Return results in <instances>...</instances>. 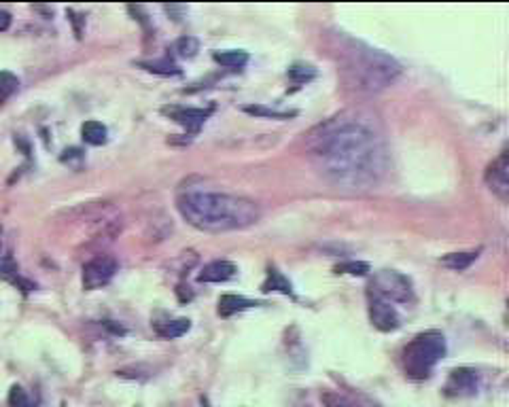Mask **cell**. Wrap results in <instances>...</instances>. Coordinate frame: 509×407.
<instances>
[{"label":"cell","mask_w":509,"mask_h":407,"mask_svg":"<svg viewBox=\"0 0 509 407\" xmlns=\"http://www.w3.org/2000/svg\"><path fill=\"white\" fill-rule=\"evenodd\" d=\"M214 62L225 68H242L248 62V53L240 49H230V51H214L212 53Z\"/></svg>","instance_id":"cell-15"},{"label":"cell","mask_w":509,"mask_h":407,"mask_svg":"<svg viewBox=\"0 0 509 407\" xmlns=\"http://www.w3.org/2000/svg\"><path fill=\"white\" fill-rule=\"evenodd\" d=\"M17 87H19V81L15 75H11V72H7V70L0 72V102L11 98L17 92Z\"/></svg>","instance_id":"cell-20"},{"label":"cell","mask_w":509,"mask_h":407,"mask_svg":"<svg viewBox=\"0 0 509 407\" xmlns=\"http://www.w3.org/2000/svg\"><path fill=\"white\" fill-rule=\"evenodd\" d=\"M480 252H450L446 257H442V263L450 270H456V272H463L467 270L471 263L476 261Z\"/></svg>","instance_id":"cell-16"},{"label":"cell","mask_w":509,"mask_h":407,"mask_svg":"<svg viewBox=\"0 0 509 407\" xmlns=\"http://www.w3.org/2000/svg\"><path fill=\"white\" fill-rule=\"evenodd\" d=\"M264 291H280L282 295H291V297H293V288H291L288 280L278 270L268 272V280L264 282Z\"/></svg>","instance_id":"cell-17"},{"label":"cell","mask_w":509,"mask_h":407,"mask_svg":"<svg viewBox=\"0 0 509 407\" xmlns=\"http://www.w3.org/2000/svg\"><path fill=\"white\" fill-rule=\"evenodd\" d=\"M338 64L346 87L359 94H378L402 77V64L388 53L350 36H338Z\"/></svg>","instance_id":"cell-3"},{"label":"cell","mask_w":509,"mask_h":407,"mask_svg":"<svg viewBox=\"0 0 509 407\" xmlns=\"http://www.w3.org/2000/svg\"><path fill=\"white\" fill-rule=\"evenodd\" d=\"M306 153L316 174L342 191H370L390 168L380 121L368 110H342L306 136Z\"/></svg>","instance_id":"cell-1"},{"label":"cell","mask_w":509,"mask_h":407,"mask_svg":"<svg viewBox=\"0 0 509 407\" xmlns=\"http://www.w3.org/2000/svg\"><path fill=\"white\" fill-rule=\"evenodd\" d=\"M338 274H350V276H368L370 274V266L363 261H348V263H340L336 268Z\"/></svg>","instance_id":"cell-24"},{"label":"cell","mask_w":509,"mask_h":407,"mask_svg":"<svg viewBox=\"0 0 509 407\" xmlns=\"http://www.w3.org/2000/svg\"><path fill=\"white\" fill-rule=\"evenodd\" d=\"M138 66L144 68V70H149V72H155V75H166V77L180 75V68L176 64H172V62H140Z\"/></svg>","instance_id":"cell-19"},{"label":"cell","mask_w":509,"mask_h":407,"mask_svg":"<svg viewBox=\"0 0 509 407\" xmlns=\"http://www.w3.org/2000/svg\"><path fill=\"white\" fill-rule=\"evenodd\" d=\"M478 392V376L467 367H458L450 374L446 382V395L448 397H471Z\"/></svg>","instance_id":"cell-10"},{"label":"cell","mask_w":509,"mask_h":407,"mask_svg":"<svg viewBox=\"0 0 509 407\" xmlns=\"http://www.w3.org/2000/svg\"><path fill=\"white\" fill-rule=\"evenodd\" d=\"M0 238H3V225H0Z\"/></svg>","instance_id":"cell-27"},{"label":"cell","mask_w":509,"mask_h":407,"mask_svg":"<svg viewBox=\"0 0 509 407\" xmlns=\"http://www.w3.org/2000/svg\"><path fill=\"white\" fill-rule=\"evenodd\" d=\"M81 136H83V140H85L87 144H92V146H100V144L106 142V138H108V130H106V125H102L100 121H85V123L81 125Z\"/></svg>","instance_id":"cell-14"},{"label":"cell","mask_w":509,"mask_h":407,"mask_svg":"<svg viewBox=\"0 0 509 407\" xmlns=\"http://www.w3.org/2000/svg\"><path fill=\"white\" fill-rule=\"evenodd\" d=\"M244 110L248 115H254V117H272V119H288V117L295 115L293 110H291V113H282V110L264 108V106H244Z\"/></svg>","instance_id":"cell-22"},{"label":"cell","mask_w":509,"mask_h":407,"mask_svg":"<svg viewBox=\"0 0 509 407\" xmlns=\"http://www.w3.org/2000/svg\"><path fill=\"white\" fill-rule=\"evenodd\" d=\"M117 274V261L111 254H96L92 261L83 266V288L96 291L106 286Z\"/></svg>","instance_id":"cell-6"},{"label":"cell","mask_w":509,"mask_h":407,"mask_svg":"<svg viewBox=\"0 0 509 407\" xmlns=\"http://www.w3.org/2000/svg\"><path fill=\"white\" fill-rule=\"evenodd\" d=\"M368 310H370L372 324L382 333H390L402 327V316H399L397 308L370 291H368Z\"/></svg>","instance_id":"cell-7"},{"label":"cell","mask_w":509,"mask_h":407,"mask_svg":"<svg viewBox=\"0 0 509 407\" xmlns=\"http://www.w3.org/2000/svg\"><path fill=\"white\" fill-rule=\"evenodd\" d=\"M176 208L200 232H242L259 223L261 210L248 198L219 191H187L176 198Z\"/></svg>","instance_id":"cell-2"},{"label":"cell","mask_w":509,"mask_h":407,"mask_svg":"<svg viewBox=\"0 0 509 407\" xmlns=\"http://www.w3.org/2000/svg\"><path fill=\"white\" fill-rule=\"evenodd\" d=\"M486 184H488V189L501 202H507V198H509V162H507V149H503L501 155L488 166V170H486Z\"/></svg>","instance_id":"cell-9"},{"label":"cell","mask_w":509,"mask_h":407,"mask_svg":"<svg viewBox=\"0 0 509 407\" xmlns=\"http://www.w3.org/2000/svg\"><path fill=\"white\" fill-rule=\"evenodd\" d=\"M320 401H322L325 407H359V405H356L354 401H350L348 397H344V395H340V392H331V390L322 392V395H320Z\"/></svg>","instance_id":"cell-23"},{"label":"cell","mask_w":509,"mask_h":407,"mask_svg":"<svg viewBox=\"0 0 509 407\" xmlns=\"http://www.w3.org/2000/svg\"><path fill=\"white\" fill-rule=\"evenodd\" d=\"M288 79L291 81H295V83H308V81H312L314 77H316V70L312 68V66H308V64H295V66H291L288 68Z\"/></svg>","instance_id":"cell-18"},{"label":"cell","mask_w":509,"mask_h":407,"mask_svg":"<svg viewBox=\"0 0 509 407\" xmlns=\"http://www.w3.org/2000/svg\"><path fill=\"white\" fill-rule=\"evenodd\" d=\"M236 272H238L236 266L230 261H212V263L204 266L198 280L200 282H227L236 276Z\"/></svg>","instance_id":"cell-11"},{"label":"cell","mask_w":509,"mask_h":407,"mask_svg":"<svg viewBox=\"0 0 509 407\" xmlns=\"http://www.w3.org/2000/svg\"><path fill=\"white\" fill-rule=\"evenodd\" d=\"M9 407H28V395L21 386H13L9 392Z\"/></svg>","instance_id":"cell-25"},{"label":"cell","mask_w":509,"mask_h":407,"mask_svg":"<svg viewBox=\"0 0 509 407\" xmlns=\"http://www.w3.org/2000/svg\"><path fill=\"white\" fill-rule=\"evenodd\" d=\"M189 329H191V322L187 318H178V320H168V322L155 324L157 336L164 338V340H176L180 336H185Z\"/></svg>","instance_id":"cell-12"},{"label":"cell","mask_w":509,"mask_h":407,"mask_svg":"<svg viewBox=\"0 0 509 407\" xmlns=\"http://www.w3.org/2000/svg\"><path fill=\"white\" fill-rule=\"evenodd\" d=\"M11 28V15L7 11H0V32H7Z\"/></svg>","instance_id":"cell-26"},{"label":"cell","mask_w":509,"mask_h":407,"mask_svg":"<svg viewBox=\"0 0 509 407\" xmlns=\"http://www.w3.org/2000/svg\"><path fill=\"white\" fill-rule=\"evenodd\" d=\"M370 293L386 300L388 304H414V284L412 280L397 270H380L370 282Z\"/></svg>","instance_id":"cell-5"},{"label":"cell","mask_w":509,"mask_h":407,"mask_svg":"<svg viewBox=\"0 0 509 407\" xmlns=\"http://www.w3.org/2000/svg\"><path fill=\"white\" fill-rule=\"evenodd\" d=\"M252 306H257L254 302L246 300V297H240V295H223L219 300V314L221 316H232L236 312H244Z\"/></svg>","instance_id":"cell-13"},{"label":"cell","mask_w":509,"mask_h":407,"mask_svg":"<svg viewBox=\"0 0 509 407\" xmlns=\"http://www.w3.org/2000/svg\"><path fill=\"white\" fill-rule=\"evenodd\" d=\"M446 356V340L440 331H424L416 336L402 354L404 372L412 380H426L435 365Z\"/></svg>","instance_id":"cell-4"},{"label":"cell","mask_w":509,"mask_h":407,"mask_svg":"<svg viewBox=\"0 0 509 407\" xmlns=\"http://www.w3.org/2000/svg\"><path fill=\"white\" fill-rule=\"evenodd\" d=\"M174 51L180 58H193L200 51V43H198V39H193V36H183V39H178L174 43Z\"/></svg>","instance_id":"cell-21"},{"label":"cell","mask_w":509,"mask_h":407,"mask_svg":"<svg viewBox=\"0 0 509 407\" xmlns=\"http://www.w3.org/2000/svg\"><path fill=\"white\" fill-rule=\"evenodd\" d=\"M162 113L176 121L178 125H183L189 134H198L200 128L206 123L210 117L212 108H193V106H164Z\"/></svg>","instance_id":"cell-8"}]
</instances>
